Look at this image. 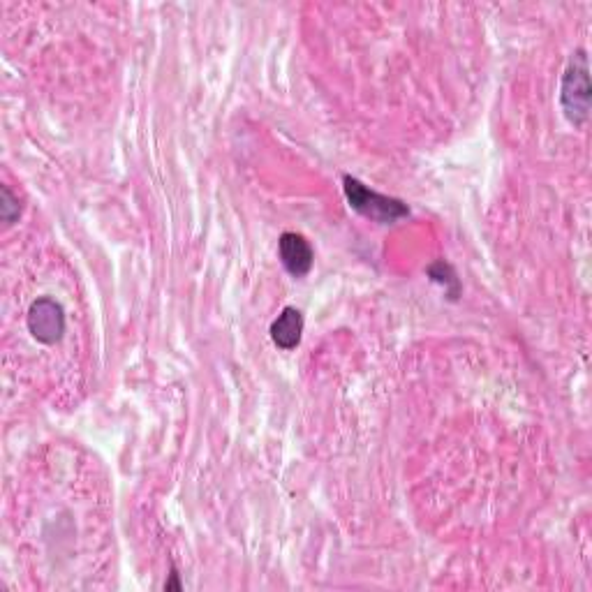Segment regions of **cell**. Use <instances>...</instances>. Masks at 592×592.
<instances>
[{"label": "cell", "mask_w": 592, "mask_h": 592, "mask_svg": "<svg viewBox=\"0 0 592 592\" xmlns=\"http://www.w3.org/2000/svg\"><path fill=\"white\" fill-rule=\"evenodd\" d=\"M303 327H306V322H303V313L299 308L294 306L283 308L276 320L271 322V329H269L273 345L283 352L296 350V347L301 345Z\"/></svg>", "instance_id": "5"}, {"label": "cell", "mask_w": 592, "mask_h": 592, "mask_svg": "<svg viewBox=\"0 0 592 592\" xmlns=\"http://www.w3.org/2000/svg\"><path fill=\"white\" fill-rule=\"evenodd\" d=\"M343 192L352 211H357L361 218L377 222V225H396L398 220L410 218V206L401 199L380 195L350 174L343 176Z\"/></svg>", "instance_id": "2"}, {"label": "cell", "mask_w": 592, "mask_h": 592, "mask_svg": "<svg viewBox=\"0 0 592 592\" xmlns=\"http://www.w3.org/2000/svg\"><path fill=\"white\" fill-rule=\"evenodd\" d=\"M165 590H181V583H179V574H176V569H172V579L165 583Z\"/></svg>", "instance_id": "8"}, {"label": "cell", "mask_w": 592, "mask_h": 592, "mask_svg": "<svg viewBox=\"0 0 592 592\" xmlns=\"http://www.w3.org/2000/svg\"><path fill=\"white\" fill-rule=\"evenodd\" d=\"M278 255L283 262L285 271L292 278H306L315 262V250L310 246L308 239L303 234L285 232L278 241Z\"/></svg>", "instance_id": "4"}, {"label": "cell", "mask_w": 592, "mask_h": 592, "mask_svg": "<svg viewBox=\"0 0 592 592\" xmlns=\"http://www.w3.org/2000/svg\"><path fill=\"white\" fill-rule=\"evenodd\" d=\"M21 216V204H19V197L12 195V190L3 185L0 188V218H3L5 225H12V222H17Z\"/></svg>", "instance_id": "7"}, {"label": "cell", "mask_w": 592, "mask_h": 592, "mask_svg": "<svg viewBox=\"0 0 592 592\" xmlns=\"http://www.w3.org/2000/svg\"><path fill=\"white\" fill-rule=\"evenodd\" d=\"M592 86L588 54L583 49L574 51L560 79V107L562 114L574 128H583L590 116Z\"/></svg>", "instance_id": "1"}, {"label": "cell", "mask_w": 592, "mask_h": 592, "mask_svg": "<svg viewBox=\"0 0 592 592\" xmlns=\"http://www.w3.org/2000/svg\"><path fill=\"white\" fill-rule=\"evenodd\" d=\"M26 327L42 345H56L65 336V310L51 296H40L31 303L26 315Z\"/></svg>", "instance_id": "3"}, {"label": "cell", "mask_w": 592, "mask_h": 592, "mask_svg": "<svg viewBox=\"0 0 592 592\" xmlns=\"http://www.w3.org/2000/svg\"><path fill=\"white\" fill-rule=\"evenodd\" d=\"M426 273H428V278H431L435 285L444 287V294H447L451 301L458 299V294H461V280L456 278L454 269H451V266L447 262H444V259H438V262H433L426 269Z\"/></svg>", "instance_id": "6"}]
</instances>
